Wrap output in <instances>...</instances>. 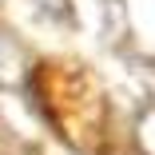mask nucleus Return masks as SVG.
I'll list each match as a JSON object with an SVG mask.
<instances>
[{
  "mask_svg": "<svg viewBox=\"0 0 155 155\" xmlns=\"http://www.w3.org/2000/svg\"><path fill=\"white\" fill-rule=\"evenodd\" d=\"M36 91H40L48 119L56 123V131L64 139H72L76 147H87V151H96L104 143L107 107L87 72L68 68V64H44L36 72Z\"/></svg>",
  "mask_w": 155,
  "mask_h": 155,
  "instance_id": "f257e3e1",
  "label": "nucleus"
}]
</instances>
